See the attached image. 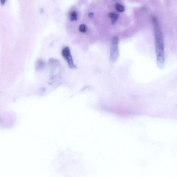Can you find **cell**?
Returning a JSON list of instances; mask_svg holds the SVG:
<instances>
[{
    "mask_svg": "<svg viewBox=\"0 0 177 177\" xmlns=\"http://www.w3.org/2000/svg\"><path fill=\"white\" fill-rule=\"evenodd\" d=\"M110 50V59L112 62H114L117 60L119 55L118 44L111 43Z\"/></svg>",
    "mask_w": 177,
    "mask_h": 177,
    "instance_id": "cell-3",
    "label": "cell"
},
{
    "mask_svg": "<svg viewBox=\"0 0 177 177\" xmlns=\"http://www.w3.org/2000/svg\"><path fill=\"white\" fill-rule=\"evenodd\" d=\"M62 54L65 59L69 65V67L71 69L76 68L75 65L74 64L72 56H71L70 50L68 47L64 48L62 51Z\"/></svg>",
    "mask_w": 177,
    "mask_h": 177,
    "instance_id": "cell-2",
    "label": "cell"
},
{
    "mask_svg": "<svg viewBox=\"0 0 177 177\" xmlns=\"http://www.w3.org/2000/svg\"><path fill=\"white\" fill-rule=\"evenodd\" d=\"M79 30L82 33H85L87 30L86 26L84 24H82L80 26Z\"/></svg>",
    "mask_w": 177,
    "mask_h": 177,
    "instance_id": "cell-7",
    "label": "cell"
},
{
    "mask_svg": "<svg viewBox=\"0 0 177 177\" xmlns=\"http://www.w3.org/2000/svg\"><path fill=\"white\" fill-rule=\"evenodd\" d=\"M70 19L71 21H75L77 20V14L75 11H72L70 14Z\"/></svg>",
    "mask_w": 177,
    "mask_h": 177,
    "instance_id": "cell-5",
    "label": "cell"
},
{
    "mask_svg": "<svg viewBox=\"0 0 177 177\" xmlns=\"http://www.w3.org/2000/svg\"><path fill=\"white\" fill-rule=\"evenodd\" d=\"M89 17L90 18H91L93 17V14L92 13H90L88 14Z\"/></svg>",
    "mask_w": 177,
    "mask_h": 177,
    "instance_id": "cell-8",
    "label": "cell"
},
{
    "mask_svg": "<svg viewBox=\"0 0 177 177\" xmlns=\"http://www.w3.org/2000/svg\"><path fill=\"white\" fill-rule=\"evenodd\" d=\"M6 1V0H1V5H4L5 4V3Z\"/></svg>",
    "mask_w": 177,
    "mask_h": 177,
    "instance_id": "cell-9",
    "label": "cell"
},
{
    "mask_svg": "<svg viewBox=\"0 0 177 177\" xmlns=\"http://www.w3.org/2000/svg\"><path fill=\"white\" fill-rule=\"evenodd\" d=\"M151 20L154 27L157 65L159 68L162 69L164 66L165 61L163 35L160 24L156 18L152 16Z\"/></svg>",
    "mask_w": 177,
    "mask_h": 177,
    "instance_id": "cell-1",
    "label": "cell"
},
{
    "mask_svg": "<svg viewBox=\"0 0 177 177\" xmlns=\"http://www.w3.org/2000/svg\"><path fill=\"white\" fill-rule=\"evenodd\" d=\"M116 9L119 12H122L125 11V8L123 5L120 4H117L116 5Z\"/></svg>",
    "mask_w": 177,
    "mask_h": 177,
    "instance_id": "cell-6",
    "label": "cell"
},
{
    "mask_svg": "<svg viewBox=\"0 0 177 177\" xmlns=\"http://www.w3.org/2000/svg\"><path fill=\"white\" fill-rule=\"evenodd\" d=\"M109 16L112 19L113 23H115L119 18V15L114 13H111L109 14Z\"/></svg>",
    "mask_w": 177,
    "mask_h": 177,
    "instance_id": "cell-4",
    "label": "cell"
}]
</instances>
